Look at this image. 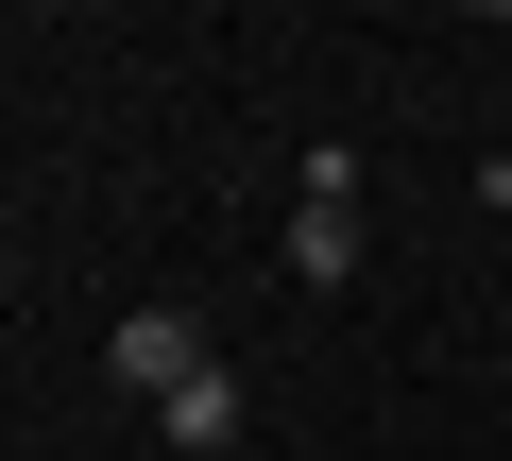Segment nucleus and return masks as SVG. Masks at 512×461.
Here are the masks:
<instances>
[{"mask_svg": "<svg viewBox=\"0 0 512 461\" xmlns=\"http://www.w3.org/2000/svg\"><path fill=\"white\" fill-rule=\"evenodd\" d=\"M205 376V325L188 308H120V393H188Z\"/></svg>", "mask_w": 512, "mask_h": 461, "instance_id": "obj_2", "label": "nucleus"}, {"mask_svg": "<svg viewBox=\"0 0 512 461\" xmlns=\"http://www.w3.org/2000/svg\"><path fill=\"white\" fill-rule=\"evenodd\" d=\"M359 240H376V205H359V154H308V205H291V274H308V291H342V274H359Z\"/></svg>", "mask_w": 512, "mask_h": 461, "instance_id": "obj_1", "label": "nucleus"}, {"mask_svg": "<svg viewBox=\"0 0 512 461\" xmlns=\"http://www.w3.org/2000/svg\"><path fill=\"white\" fill-rule=\"evenodd\" d=\"M154 427H171V461H222V444H239V376L205 359L188 393H154Z\"/></svg>", "mask_w": 512, "mask_h": 461, "instance_id": "obj_3", "label": "nucleus"}]
</instances>
